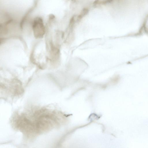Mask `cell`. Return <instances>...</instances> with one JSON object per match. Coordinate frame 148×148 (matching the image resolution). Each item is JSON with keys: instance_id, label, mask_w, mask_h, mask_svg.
<instances>
[{"instance_id": "obj_1", "label": "cell", "mask_w": 148, "mask_h": 148, "mask_svg": "<svg viewBox=\"0 0 148 148\" xmlns=\"http://www.w3.org/2000/svg\"><path fill=\"white\" fill-rule=\"evenodd\" d=\"M59 114L54 110L41 108L14 115L10 121L12 129L20 133L21 142L32 143L57 133Z\"/></svg>"}, {"instance_id": "obj_3", "label": "cell", "mask_w": 148, "mask_h": 148, "mask_svg": "<svg viewBox=\"0 0 148 148\" xmlns=\"http://www.w3.org/2000/svg\"><path fill=\"white\" fill-rule=\"evenodd\" d=\"M88 12V10L87 9L84 8L81 12L79 15L78 16V18L80 19L84 15L86 14Z\"/></svg>"}, {"instance_id": "obj_2", "label": "cell", "mask_w": 148, "mask_h": 148, "mask_svg": "<svg viewBox=\"0 0 148 148\" xmlns=\"http://www.w3.org/2000/svg\"><path fill=\"white\" fill-rule=\"evenodd\" d=\"M34 35L36 38L43 37L45 33V28L42 19L39 17L35 18L32 23Z\"/></svg>"}]
</instances>
